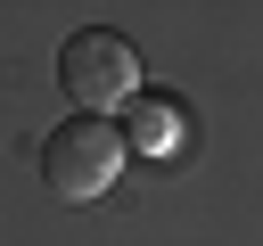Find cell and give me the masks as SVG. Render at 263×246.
<instances>
[{"instance_id":"cell-2","label":"cell","mask_w":263,"mask_h":246,"mask_svg":"<svg viewBox=\"0 0 263 246\" xmlns=\"http://www.w3.org/2000/svg\"><path fill=\"white\" fill-rule=\"evenodd\" d=\"M123 156H132V148H123V131H115L107 115H74V123H58V131L41 139V180H49V197L90 205V197L115 189Z\"/></svg>"},{"instance_id":"cell-3","label":"cell","mask_w":263,"mask_h":246,"mask_svg":"<svg viewBox=\"0 0 263 246\" xmlns=\"http://www.w3.org/2000/svg\"><path fill=\"white\" fill-rule=\"evenodd\" d=\"M123 148L148 156V164H173V156L189 148V107L164 98V90H140V98L123 107Z\"/></svg>"},{"instance_id":"cell-1","label":"cell","mask_w":263,"mask_h":246,"mask_svg":"<svg viewBox=\"0 0 263 246\" xmlns=\"http://www.w3.org/2000/svg\"><path fill=\"white\" fill-rule=\"evenodd\" d=\"M58 90H66L82 115L132 107V98H140V49H132L115 25H82V33L58 41Z\"/></svg>"}]
</instances>
